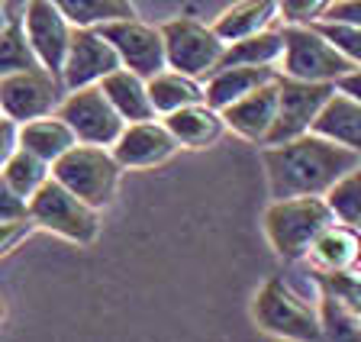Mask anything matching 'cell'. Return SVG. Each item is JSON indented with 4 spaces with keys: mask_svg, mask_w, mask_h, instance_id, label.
Returning <instances> with one entry per match:
<instances>
[{
    "mask_svg": "<svg viewBox=\"0 0 361 342\" xmlns=\"http://www.w3.org/2000/svg\"><path fill=\"white\" fill-rule=\"evenodd\" d=\"M264 171H268L271 197H303V194H329V188L352 168L361 165V155L342 142L303 133L297 139H287L264 149Z\"/></svg>",
    "mask_w": 361,
    "mask_h": 342,
    "instance_id": "obj_1",
    "label": "cell"
},
{
    "mask_svg": "<svg viewBox=\"0 0 361 342\" xmlns=\"http://www.w3.org/2000/svg\"><path fill=\"white\" fill-rule=\"evenodd\" d=\"M336 223V213L329 210L326 197L303 194V197H281L264 213V233L281 259H303L310 255V245L326 226Z\"/></svg>",
    "mask_w": 361,
    "mask_h": 342,
    "instance_id": "obj_2",
    "label": "cell"
},
{
    "mask_svg": "<svg viewBox=\"0 0 361 342\" xmlns=\"http://www.w3.org/2000/svg\"><path fill=\"white\" fill-rule=\"evenodd\" d=\"M284 75L297 81L332 84L355 71V61L342 55L316 26L290 23L284 32Z\"/></svg>",
    "mask_w": 361,
    "mask_h": 342,
    "instance_id": "obj_3",
    "label": "cell"
},
{
    "mask_svg": "<svg viewBox=\"0 0 361 342\" xmlns=\"http://www.w3.org/2000/svg\"><path fill=\"white\" fill-rule=\"evenodd\" d=\"M55 181H61L68 190L90 207H104L113 200L116 184H120V161L116 155L104 152L100 145H71L52 171Z\"/></svg>",
    "mask_w": 361,
    "mask_h": 342,
    "instance_id": "obj_4",
    "label": "cell"
},
{
    "mask_svg": "<svg viewBox=\"0 0 361 342\" xmlns=\"http://www.w3.org/2000/svg\"><path fill=\"white\" fill-rule=\"evenodd\" d=\"M30 220L36 226L49 229L55 236H65L78 245H87L97 239V216L94 207L84 204L75 190H68L61 181H45L30 197Z\"/></svg>",
    "mask_w": 361,
    "mask_h": 342,
    "instance_id": "obj_5",
    "label": "cell"
},
{
    "mask_svg": "<svg viewBox=\"0 0 361 342\" xmlns=\"http://www.w3.org/2000/svg\"><path fill=\"white\" fill-rule=\"evenodd\" d=\"M255 323L271 336L284 339H319L323 319L316 317L284 281H268L255 297Z\"/></svg>",
    "mask_w": 361,
    "mask_h": 342,
    "instance_id": "obj_6",
    "label": "cell"
},
{
    "mask_svg": "<svg viewBox=\"0 0 361 342\" xmlns=\"http://www.w3.org/2000/svg\"><path fill=\"white\" fill-rule=\"evenodd\" d=\"M278 116H274V126H271L264 145H278L310 133L323 104L336 94L332 84L297 81V78H278Z\"/></svg>",
    "mask_w": 361,
    "mask_h": 342,
    "instance_id": "obj_7",
    "label": "cell"
},
{
    "mask_svg": "<svg viewBox=\"0 0 361 342\" xmlns=\"http://www.w3.org/2000/svg\"><path fill=\"white\" fill-rule=\"evenodd\" d=\"M165 39V55L171 61V68H178L180 75H207V71L219 68L223 59V39L216 36V30L194 23V20H174L161 30Z\"/></svg>",
    "mask_w": 361,
    "mask_h": 342,
    "instance_id": "obj_8",
    "label": "cell"
},
{
    "mask_svg": "<svg viewBox=\"0 0 361 342\" xmlns=\"http://www.w3.org/2000/svg\"><path fill=\"white\" fill-rule=\"evenodd\" d=\"M59 116L75 130L78 139L90 145H110L123 133V116L104 94V87H78L65 104L59 106Z\"/></svg>",
    "mask_w": 361,
    "mask_h": 342,
    "instance_id": "obj_9",
    "label": "cell"
},
{
    "mask_svg": "<svg viewBox=\"0 0 361 342\" xmlns=\"http://www.w3.org/2000/svg\"><path fill=\"white\" fill-rule=\"evenodd\" d=\"M59 104V87L52 81V71L23 68L0 75V114L13 123H26L45 116Z\"/></svg>",
    "mask_w": 361,
    "mask_h": 342,
    "instance_id": "obj_10",
    "label": "cell"
},
{
    "mask_svg": "<svg viewBox=\"0 0 361 342\" xmlns=\"http://www.w3.org/2000/svg\"><path fill=\"white\" fill-rule=\"evenodd\" d=\"M100 36L110 42L120 61L129 65V71H135L139 78H152L165 68V39L161 32H155L152 26L135 23L133 16L129 20H110V23L100 26Z\"/></svg>",
    "mask_w": 361,
    "mask_h": 342,
    "instance_id": "obj_11",
    "label": "cell"
},
{
    "mask_svg": "<svg viewBox=\"0 0 361 342\" xmlns=\"http://www.w3.org/2000/svg\"><path fill=\"white\" fill-rule=\"evenodd\" d=\"M65 20L68 16L61 13L55 0H30L26 4L23 32H26V42H30L32 55L42 61L45 71H61V65H65L68 46H71Z\"/></svg>",
    "mask_w": 361,
    "mask_h": 342,
    "instance_id": "obj_12",
    "label": "cell"
},
{
    "mask_svg": "<svg viewBox=\"0 0 361 342\" xmlns=\"http://www.w3.org/2000/svg\"><path fill=\"white\" fill-rule=\"evenodd\" d=\"M120 68V52L106 42L100 32H90V30H78L71 36V46H68L65 55V84L68 87H87L94 81H104L106 75Z\"/></svg>",
    "mask_w": 361,
    "mask_h": 342,
    "instance_id": "obj_13",
    "label": "cell"
},
{
    "mask_svg": "<svg viewBox=\"0 0 361 342\" xmlns=\"http://www.w3.org/2000/svg\"><path fill=\"white\" fill-rule=\"evenodd\" d=\"M278 78L262 87H255L252 94H245L242 100L229 104L223 110V120L229 130H235L239 136L252 139V142H262L268 139L271 126H274V116H278Z\"/></svg>",
    "mask_w": 361,
    "mask_h": 342,
    "instance_id": "obj_14",
    "label": "cell"
},
{
    "mask_svg": "<svg viewBox=\"0 0 361 342\" xmlns=\"http://www.w3.org/2000/svg\"><path fill=\"white\" fill-rule=\"evenodd\" d=\"M174 145H178V139L171 136L168 126H155V123L142 120L120 133L116 145H113V155L126 168H149L165 161L174 152Z\"/></svg>",
    "mask_w": 361,
    "mask_h": 342,
    "instance_id": "obj_15",
    "label": "cell"
},
{
    "mask_svg": "<svg viewBox=\"0 0 361 342\" xmlns=\"http://www.w3.org/2000/svg\"><path fill=\"white\" fill-rule=\"evenodd\" d=\"M313 133L332 139V142H342L348 149L361 155V100L348 97V94H332L323 104L319 116L313 120Z\"/></svg>",
    "mask_w": 361,
    "mask_h": 342,
    "instance_id": "obj_16",
    "label": "cell"
},
{
    "mask_svg": "<svg viewBox=\"0 0 361 342\" xmlns=\"http://www.w3.org/2000/svg\"><path fill=\"white\" fill-rule=\"evenodd\" d=\"M274 68H268V65H223V68L213 75L210 87H207V104L213 106V110H226L229 104H235V100H242L245 94H252L255 87H262V84L274 81Z\"/></svg>",
    "mask_w": 361,
    "mask_h": 342,
    "instance_id": "obj_17",
    "label": "cell"
},
{
    "mask_svg": "<svg viewBox=\"0 0 361 342\" xmlns=\"http://www.w3.org/2000/svg\"><path fill=\"white\" fill-rule=\"evenodd\" d=\"M165 126L171 130V136L178 139L180 145L188 149H203V145H213L219 136H223L226 120L216 116L213 106H200V104H188L168 114Z\"/></svg>",
    "mask_w": 361,
    "mask_h": 342,
    "instance_id": "obj_18",
    "label": "cell"
},
{
    "mask_svg": "<svg viewBox=\"0 0 361 342\" xmlns=\"http://www.w3.org/2000/svg\"><path fill=\"white\" fill-rule=\"evenodd\" d=\"M75 130L68 126L65 120H45V116H36V120H26L20 130V149L39 155L45 161H59L61 155L75 145Z\"/></svg>",
    "mask_w": 361,
    "mask_h": 342,
    "instance_id": "obj_19",
    "label": "cell"
},
{
    "mask_svg": "<svg viewBox=\"0 0 361 342\" xmlns=\"http://www.w3.org/2000/svg\"><path fill=\"white\" fill-rule=\"evenodd\" d=\"M310 255H313L316 262L323 268H329V271H348V268L358 265L361 259V236L358 229L352 226H326L319 236H316V243L310 245Z\"/></svg>",
    "mask_w": 361,
    "mask_h": 342,
    "instance_id": "obj_20",
    "label": "cell"
},
{
    "mask_svg": "<svg viewBox=\"0 0 361 342\" xmlns=\"http://www.w3.org/2000/svg\"><path fill=\"white\" fill-rule=\"evenodd\" d=\"M104 94L110 97V104L116 106V114L123 120H133V123H142L152 120L155 106H152L149 97V87H142L139 75L135 71H113V75L104 78Z\"/></svg>",
    "mask_w": 361,
    "mask_h": 342,
    "instance_id": "obj_21",
    "label": "cell"
},
{
    "mask_svg": "<svg viewBox=\"0 0 361 342\" xmlns=\"http://www.w3.org/2000/svg\"><path fill=\"white\" fill-rule=\"evenodd\" d=\"M274 10H278V0H239L219 16L213 30L219 39H229V42L255 36V32H264Z\"/></svg>",
    "mask_w": 361,
    "mask_h": 342,
    "instance_id": "obj_22",
    "label": "cell"
},
{
    "mask_svg": "<svg viewBox=\"0 0 361 342\" xmlns=\"http://www.w3.org/2000/svg\"><path fill=\"white\" fill-rule=\"evenodd\" d=\"M149 97H152L155 110L174 114V110H180V106H188V104H200L203 91L190 81V75H180V71L165 75V71H158L149 81Z\"/></svg>",
    "mask_w": 361,
    "mask_h": 342,
    "instance_id": "obj_23",
    "label": "cell"
},
{
    "mask_svg": "<svg viewBox=\"0 0 361 342\" xmlns=\"http://www.w3.org/2000/svg\"><path fill=\"white\" fill-rule=\"evenodd\" d=\"M278 55H284V36L255 32V36L235 39V46H229L219 59V68L223 65H271Z\"/></svg>",
    "mask_w": 361,
    "mask_h": 342,
    "instance_id": "obj_24",
    "label": "cell"
},
{
    "mask_svg": "<svg viewBox=\"0 0 361 342\" xmlns=\"http://www.w3.org/2000/svg\"><path fill=\"white\" fill-rule=\"evenodd\" d=\"M326 204L336 213L338 223H345V226L361 233V165L332 184L329 194H326Z\"/></svg>",
    "mask_w": 361,
    "mask_h": 342,
    "instance_id": "obj_25",
    "label": "cell"
},
{
    "mask_svg": "<svg viewBox=\"0 0 361 342\" xmlns=\"http://www.w3.org/2000/svg\"><path fill=\"white\" fill-rule=\"evenodd\" d=\"M61 7V13L71 20L75 26H90V23H110V20H129L133 10H129L126 0H55Z\"/></svg>",
    "mask_w": 361,
    "mask_h": 342,
    "instance_id": "obj_26",
    "label": "cell"
},
{
    "mask_svg": "<svg viewBox=\"0 0 361 342\" xmlns=\"http://www.w3.org/2000/svg\"><path fill=\"white\" fill-rule=\"evenodd\" d=\"M0 175L7 178V184L13 190H20L23 197H32V194L49 181V178H45V159L26 152V149H16V152L10 155V161L4 165Z\"/></svg>",
    "mask_w": 361,
    "mask_h": 342,
    "instance_id": "obj_27",
    "label": "cell"
},
{
    "mask_svg": "<svg viewBox=\"0 0 361 342\" xmlns=\"http://www.w3.org/2000/svg\"><path fill=\"white\" fill-rule=\"evenodd\" d=\"M319 284H323L326 291H332V294L355 313V319H358V326H361V271H352V268H348V271H332V274H326Z\"/></svg>",
    "mask_w": 361,
    "mask_h": 342,
    "instance_id": "obj_28",
    "label": "cell"
},
{
    "mask_svg": "<svg viewBox=\"0 0 361 342\" xmlns=\"http://www.w3.org/2000/svg\"><path fill=\"white\" fill-rule=\"evenodd\" d=\"M316 30L323 32V36L329 39V42H332V46H336L342 55H348L355 65H361V26L319 20V23H316Z\"/></svg>",
    "mask_w": 361,
    "mask_h": 342,
    "instance_id": "obj_29",
    "label": "cell"
},
{
    "mask_svg": "<svg viewBox=\"0 0 361 342\" xmlns=\"http://www.w3.org/2000/svg\"><path fill=\"white\" fill-rule=\"evenodd\" d=\"M26 36H20V30H10L7 36L0 39V75H10V71H23V68H36L32 65V55L26 52Z\"/></svg>",
    "mask_w": 361,
    "mask_h": 342,
    "instance_id": "obj_30",
    "label": "cell"
},
{
    "mask_svg": "<svg viewBox=\"0 0 361 342\" xmlns=\"http://www.w3.org/2000/svg\"><path fill=\"white\" fill-rule=\"evenodd\" d=\"M329 4L332 0H278L287 23H313L319 20V13H326Z\"/></svg>",
    "mask_w": 361,
    "mask_h": 342,
    "instance_id": "obj_31",
    "label": "cell"
},
{
    "mask_svg": "<svg viewBox=\"0 0 361 342\" xmlns=\"http://www.w3.org/2000/svg\"><path fill=\"white\" fill-rule=\"evenodd\" d=\"M13 220H30V204L20 190H13L7 184V178L0 175V223H13Z\"/></svg>",
    "mask_w": 361,
    "mask_h": 342,
    "instance_id": "obj_32",
    "label": "cell"
},
{
    "mask_svg": "<svg viewBox=\"0 0 361 342\" xmlns=\"http://www.w3.org/2000/svg\"><path fill=\"white\" fill-rule=\"evenodd\" d=\"M323 20H332V23L361 26V0H332L329 7H326Z\"/></svg>",
    "mask_w": 361,
    "mask_h": 342,
    "instance_id": "obj_33",
    "label": "cell"
},
{
    "mask_svg": "<svg viewBox=\"0 0 361 342\" xmlns=\"http://www.w3.org/2000/svg\"><path fill=\"white\" fill-rule=\"evenodd\" d=\"M32 226H36V223H32V220H13V223H0V255H4V252H10V249H13V245L20 243V239L26 236V233H30Z\"/></svg>",
    "mask_w": 361,
    "mask_h": 342,
    "instance_id": "obj_34",
    "label": "cell"
},
{
    "mask_svg": "<svg viewBox=\"0 0 361 342\" xmlns=\"http://www.w3.org/2000/svg\"><path fill=\"white\" fill-rule=\"evenodd\" d=\"M16 142H20V133H16L13 120H0V171L10 161V155L16 152Z\"/></svg>",
    "mask_w": 361,
    "mask_h": 342,
    "instance_id": "obj_35",
    "label": "cell"
},
{
    "mask_svg": "<svg viewBox=\"0 0 361 342\" xmlns=\"http://www.w3.org/2000/svg\"><path fill=\"white\" fill-rule=\"evenodd\" d=\"M336 84H338V91H342V94H348V97L361 100V68H355V71H348V75H342Z\"/></svg>",
    "mask_w": 361,
    "mask_h": 342,
    "instance_id": "obj_36",
    "label": "cell"
}]
</instances>
